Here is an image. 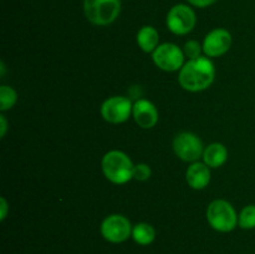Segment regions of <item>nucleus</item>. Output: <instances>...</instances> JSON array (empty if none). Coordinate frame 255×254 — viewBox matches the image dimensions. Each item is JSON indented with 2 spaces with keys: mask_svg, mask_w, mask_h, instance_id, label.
<instances>
[{
  "mask_svg": "<svg viewBox=\"0 0 255 254\" xmlns=\"http://www.w3.org/2000/svg\"><path fill=\"white\" fill-rule=\"evenodd\" d=\"M216 76L213 62L207 57L189 60L179 71L178 81L187 91H203L209 87Z\"/></svg>",
  "mask_w": 255,
  "mask_h": 254,
  "instance_id": "1",
  "label": "nucleus"
},
{
  "mask_svg": "<svg viewBox=\"0 0 255 254\" xmlns=\"http://www.w3.org/2000/svg\"><path fill=\"white\" fill-rule=\"evenodd\" d=\"M101 167L109 181L115 184H124L132 178L134 166L126 153L121 151H110L102 158Z\"/></svg>",
  "mask_w": 255,
  "mask_h": 254,
  "instance_id": "2",
  "label": "nucleus"
},
{
  "mask_svg": "<svg viewBox=\"0 0 255 254\" xmlns=\"http://www.w3.org/2000/svg\"><path fill=\"white\" fill-rule=\"evenodd\" d=\"M84 10L90 22L105 26L114 22L120 15L121 0H85Z\"/></svg>",
  "mask_w": 255,
  "mask_h": 254,
  "instance_id": "3",
  "label": "nucleus"
},
{
  "mask_svg": "<svg viewBox=\"0 0 255 254\" xmlns=\"http://www.w3.org/2000/svg\"><path fill=\"white\" fill-rule=\"evenodd\" d=\"M207 219L212 228L223 233L233 231L238 224L236 209L229 202L223 199H216L209 204L207 208Z\"/></svg>",
  "mask_w": 255,
  "mask_h": 254,
  "instance_id": "4",
  "label": "nucleus"
},
{
  "mask_svg": "<svg viewBox=\"0 0 255 254\" xmlns=\"http://www.w3.org/2000/svg\"><path fill=\"white\" fill-rule=\"evenodd\" d=\"M132 226L126 217L121 214H111L106 217L101 224V234L107 242L122 243L132 236Z\"/></svg>",
  "mask_w": 255,
  "mask_h": 254,
  "instance_id": "5",
  "label": "nucleus"
},
{
  "mask_svg": "<svg viewBox=\"0 0 255 254\" xmlns=\"http://www.w3.org/2000/svg\"><path fill=\"white\" fill-rule=\"evenodd\" d=\"M152 57L154 64L164 71H177L183 67L184 52L172 42L158 45V47L152 54Z\"/></svg>",
  "mask_w": 255,
  "mask_h": 254,
  "instance_id": "6",
  "label": "nucleus"
},
{
  "mask_svg": "<svg viewBox=\"0 0 255 254\" xmlns=\"http://www.w3.org/2000/svg\"><path fill=\"white\" fill-rule=\"evenodd\" d=\"M196 25V14L188 5H174L167 14V26L173 34L186 35Z\"/></svg>",
  "mask_w": 255,
  "mask_h": 254,
  "instance_id": "7",
  "label": "nucleus"
},
{
  "mask_svg": "<svg viewBox=\"0 0 255 254\" xmlns=\"http://www.w3.org/2000/svg\"><path fill=\"white\" fill-rule=\"evenodd\" d=\"M173 149L177 156L187 162H194L203 154V143L198 136L191 132L177 134L173 141Z\"/></svg>",
  "mask_w": 255,
  "mask_h": 254,
  "instance_id": "8",
  "label": "nucleus"
},
{
  "mask_svg": "<svg viewBox=\"0 0 255 254\" xmlns=\"http://www.w3.org/2000/svg\"><path fill=\"white\" fill-rule=\"evenodd\" d=\"M131 101L124 96H114L107 99L101 106V115L110 124H122L127 121L132 114Z\"/></svg>",
  "mask_w": 255,
  "mask_h": 254,
  "instance_id": "9",
  "label": "nucleus"
},
{
  "mask_svg": "<svg viewBox=\"0 0 255 254\" xmlns=\"http://www.w3.org/2000/svg\"><path fill=\"white\" fill-rule=\"evenodd\" d=\"M232 46V35L226 29L212 30L203 41V51L207 56L217 57L224 55Z\"/></svg>",
  "mask_w": 255,
  "mask_h": 254,
  "instance_id": "10",
  "label": "nucleus"
},
{
  "mask_svg": "<svg viewBox=\"0 0 255 254\" xmlns=\"http://www.w3.org/2000/svg\"><path fill=\"white\" fill-rule=\"evenodd\" d=\"M132 115L136 124L142 128H151L158 121V111L156 106L147 100H138L133 105Z\"/></svg>",
  "mask_w": 255,
  "mask_h": 254,
  "instance_id": "11",
  "label": "nucleus"
},
{
  "mask_svg": "<svg viewBox=\"0 0 255 254\" xmlns=\"http://www.w3.org/2000/svg\"><path fill=\"white\" fill-rule=\"evenodd\" d=\"M186 179L189 187H192L193 189L206 188L208 186L209 181H211L209 167L206 163L196 162V163L189 166V168L187 169Z\"/></svg>",
  "mask_w": 255,
  "mask_h": 254,
  "instance_id": "12",
  "label": "nucleus"
},
{
  "mask_svg": "<svg viewBox=\"0 0 255 254\" xmlns=\"http://www.w3.org/2000/svg\"><path fill=\"white\" fill-rule=\"evenodd\" d=\"M227 158H228V151L222 143L209 144L203 152L204 163L212 168H218L223 166Z\"/></svg>",
  "mask_w": 255,
  "mask_h": 254,
  "instance_id": "13",
  "label": "nucleus"
},
{
  "mask_svg": "<svg viewBox=\"0 0 255 254\" xmlns=\"http://www.w3.org/2000/svg\"><path fill=\"white\" fill-rule=\"evenodd\" d=\"M159 35L152 26H143L137 34V44L144 52H153L158 47Z\"/></svg>",
  "mask_w": 255,
  "mask_h": 254,
  "instance_id": "14",
  "label": "nucleus"
},
{
  "mask_svg": "<svg viewBox=\"0 0 255 254\" xmlns=\"http://www.w3.org/2000/svg\"><path fill=\"white\" fill-rule=\"evenodd\" d=\"M132 238L139 246H148L156 238V232L151 224L138 223L132 229Z\"/></svg>",
  "mask_w": 255,
  "mask_h": 254,
  "instance_id": "15",
  "label": "nucleus"
},
{
  "mask_svg": "<svg viewBox=\"0 0 255 254\" xmlns=\"http://www.w3.org/2000/svg\"><path fill=\"white\" fill-rule=\"evenodd\" d=\"M16 92L12 87L10 86H1L0 87V110L6 111L11 109L16 102Z\"/></svg>",
  "mask_w": 255,
  "mask_h": 254,
  "instance_id": "16",
  "label": "nucleus"
},
{
  "mask_svg": "<svg viewBox=\"0 0 255 254\" xmlns=\"http://www.w3.org/2000/svg\"><path fill=\"white\" fill-rule=\"evenodd\" d=\"M239 227L243 229H253L255 228V206L251 204L242 209L241 214L238 217Z\"/></svg>",
  "mask_w": 255,
  "mask_h": 254,
  "instance_id": "17",
  "label": "nucleus"
},
{
  "mask_svg": "<svg viewBox=\"0 0 255 254\" xmlns=\"http://www.w3.org/2000/svg\"><path fill=\"white\" fill-rule=\"evenodd\" d=\"M202 50H203V46H201V44L198 41H196V40H189L184 45L183 52L187 57H189V60H194L201 57Z\"/></svg>",
  "mask_w": 255,
  "mask_h": 254,
  "instance_id": "18",
  "label": "nucleus"
},
{
  "mask_svg": "<svg viewBox=\"0 0 255 254\" xmlns=\"http://www.w3.org/2000/svg\"><path fill=\"white\" fill-rule=\"evenodd\" d=\"M151 168L146 163H139L133 167L132 178L137 179V181H147L151 177Z\"/></svg>",
  "mask_w": 255,
  "mask_h": 254,
  "instance_id": "19",
  "label": "nucleus"
},
{
  "mask_svg": "<svg viewBox=\"0 0 255 254\" xmlns=\"http://www.w3.org/2000/svg\"><path fill=\"white\" fill-rule=\"evenodd\" d=\"M187 1L197 7H206V6H209V5H212L213 2H216V0H187Z\"/></svg>",
  "mask_w": 255,
  "mask_h": 254,
  "instance_id": "20",
  "label": "nucleus"
},
{
  "mask_svg": "<svg viewBox=\"0 0 255 254\" xmlns=\"http://www.w3.org/2000/svg\"><path fill=\"white\" fill-rule=\"evenodd\" d=\"M0 203H1V216H0V219H1V221H4L5 217H6V214H7V203H6V201H5L4 197H1V198H0Z\"/></svg>",
  "mask_w": 255,
  "mask_h": 254,
  "instance_id": "21",
  "label": "nucleus"
},
{
  "mask_svg": "<svg viewBox=\"0 0 255 254\" xmlns=\"http://www.w3.org/2000/svg\"><path fill=\"white\" fill-rule=\"evenodd\" d=\"M0 124H1V129H0V136L4 137L5 132H6V120H5V116H0Z\"/></svg>",
  "mask_w": 255,
  "mask_h": 254,
  "instance_id": "22",
  "label": "nucleus"
}]
</instances>
